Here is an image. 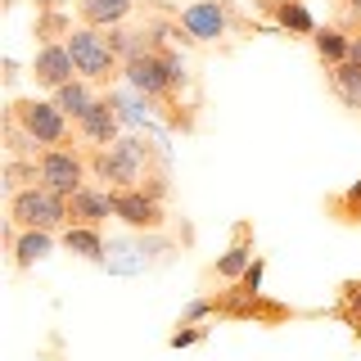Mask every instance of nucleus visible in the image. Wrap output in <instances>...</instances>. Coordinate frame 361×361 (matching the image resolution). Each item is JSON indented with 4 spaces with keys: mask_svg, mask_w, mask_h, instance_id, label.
<instances>
[{
    "mask_svg": "<svg viewBox=\"0 0 361 361\" xmlns=\"http://www.w3.org/2000/svg\"><path fill=\"white\" fill-rule=\"evenodd\" d=\"M325 82H330V90H334V99H338V104L361 113V63L343 59V63L325 68Z\"/></svg>",
    "mask_w": 361,
    "mask_h": 361,
    "instance_id": "nucleus-17",
    "label": "nucleus"
},
{
    "mask_svg": "<svg viewBox=\"0 0 361 361\" xmlns=\"http://www.w3.org/2000/svg\"><path fill=\"white\" fill-rule=\"evenodd\" d=\"M0 135H5V149H9V158H37L41 154V145H37V135L32 131H23L18 122H0Z\"/></svg>",
    "mask_w": 361,
    "mask_h": 361,
    "instance_id": "nucleus-25",
    "label": "nucleus"
},
{
    "mask_svg": "<svg viewBox=\"0 0 361 361\" xmlns=\"http://www.w3.org/2000/svg\"><path fill=\"white\" fill-rule=\"evenodd\" d=\"M68 54H73V63H77V77H86V82H95V86H109L113 77H122V59L109 41V27H86V23L73 27Z\"/></svg>",
    "mask_w": 361,
    "mask_h": 361,
    "instance_id": "nucleus-3",
    "label": "nucleus"
},
{
    "mask_svg": "<svg viewBox=\"0 0 361 361\" xmlns=\"http://www.w3.org/2000/svg\"><path fill=\"white\" fill-rule=\"evenodd\" d=\"M140 190L149 199L163 203L167 195H172V172H167V163H158V167H145V176H140Z\"/></svg>",
    "mask_w": 361,
    "mask_h": 361,
    "instance_id": "nucleus-26",
    "label": "nucleus"
},
{
    "mask_svg": "<svg viewBox=\"0 0 361 361\" xmlns=\"http://www.w3.org/2000/svg\"><path fill=\"white\" fill-rule=\"evenodd\" d=\"M32 37L41 45H54V41H68L73 37V18L63 14V9H45V14L32 18Z\"/></svg>",
    "mask_w": 361,
    "mask_h": 361,
    "instance_id": "nucleus-23",
    "label": "nucleus"
},
{
    "mask_svg": "<svg viewBox=\"0 0 361 361\" xmlns=\"http://www.w3.org/2000/svg\"><path fill=\"white\" fill-rule=\"evenodd\" d=\"M113 217L127 221L131 231H140V235H154V231L167 226V208L158 199H149L140 185H127V190H113Z\"/></svg>",
    "mask_w": 361,
    "mask_h": 361,
    "instance_id": "nucleus-9",
    "label": "nucleus"
},
{
    "mask_svg": "<svg viewBox=\"0 0 361 361\" xmlns=\"http://www.w3.org/2000/svg\"><path fill=\"white\" fill-rule=\"evenodd\" d=\"M203 316H221V321L267 325V330H276V325H289V321H307V316H316V312L289 307V302H280V298H271V293L235 280L231 289H217V293H208V298H195L185 312H180V325H195V321H203Z\"/></svg>",
    "mask_w": 361,
    "mask_h": 361,
    "instance_id": "nucleus-1",
    "label": "nucleus"
},
{
    "mask_svg": "<svg viewBox=\"0 0 361 361\" xmlns=\"http://www.w3.org/2000/svg\"><path fill=\"white\" fill-rule=\"evenodd\" d=\"M86 163H90V172H95L99 180H109V190L140 185V176H145V163H140V158H135L122 140H113V145H90V149H86Z\"/></svg>",
    "mask_w": 361,
    "mask_h": 361,
    "instance_id": "nucleus-8",
    "label": "nucleus"
},
{
    "mask_svg": "<svg viewBox=\"0 0 361 361\" xmlns=\"http://www.w3.org/2000/svg\"><path fill=\"white\" fill-rule=\"evenodd\" d=\"M203 338H208V325H180L167 343H172V348H195V343H203Z\"/></svg>",
    "mask_w": 361,
    "mask_h": 361,
    "instance_id": "nucleus-28",
    "label": "nucleus"
},
{
    "mask_svg": "<svg viewBox=\"0 0 361 361\" xmlns=\"http://www.w3.org/2000/svg\"><path fill=\"white\" fill-rule=\"evenodd\" d=\"M77 63L68 54V41H54V45H41L37 59H32V82L45 86V90H59L63 82H73Z\"/></svg>",
    "mask_w": 361,
    "mask_h": 361,
    "instance_id": "nucleus-11",
    "label": "nucleus"
},
{
    "mask_svg": "<svg viewBox=\"0 0 361 361\" xmlns=\"http://www.w3.org/2000/svg\"><path fill=\"white\" fill-rule=\"evenodd\" d=\"M176 18H180V27H185L199 45L221 41L231 27L235 32H257V23H248L240 9H235V0H195V5H185Z\"/></svg>",
    "mask_w": 361,
    "mask_h": 361,
    "instance_id": "nucleus-4",
    "label": "nucleus"
},
{
    "mask_svg": "<svg viewBox=\"0 0 361 361\" xmlns=\"http://www.w3.org/2000/svg\"><path fill=\"white\" fill-rule=\"evenodd\" d=\"M5 244H9V262H14V271H27V267H37L41 257L54 253V235L50 231H18L14 221L5 226Z\"/></svg>",
    "mask_w": 361,
    "mask_h": 361,
    "instance_id": "nucleus-12",
    "label": "nucleus"
},
{
    "mask_svg": "<svg viewBox=\"0 0 361 361\" xmlns=\"http://www.w3.org/2000/svg\"><path fill=\"white\" fill-rule=\"evenodd\" d=\"M37 5V14H45V9H63V0H32Z\"/></svg>",
    "mask_w": 361,
    "mask_h": 361,
    "instance_id": "nucleus-30",
    "label": "nucleus"
},
{
    "mask_svg": "<svg viewBox=\"0 0 361 361\" xmlns=\"http://www.w3.org/2000/svg\"><path fill=\"white\" fill-rule=\"evenodd\" d=\"M90 86H95V82H86V77H73V82H63L59 90H50V99H54V104H59L68 118L77 122L90 104H95V90H90Z\"/></svg>",
    "mask_w": 361,
    "mask_h": 361,
    "instance_id": "nucleus-21",
    "label": "nucleus"
},
{
    "mask_svg": "<svg viewBox=\"0 0 361 361\" xmlns=\"http://www.w3.org/2000/svg\"><path fill=\"white\" fill-rule=\"evenodd\" d=\"M253 5L262 9L280 32H293V37H312L316 32V18H312V9L302 5V0H253Z\"/></svg>",
    "mask_w": 361,
    "mask_h": 361,
    "instance_id": "nucleus-14",
    "label": "nucleus"
},
{
    "mask_svg": "<svg viewBox=\"0 0 361 361\" xmlns=\"http://www.w3.org/2000/svg\"><path fill=\"white\" fill-rule=\"evenodd\" d=\"M122 77H127V86L140 90L149 104H172V99L180 95V90L172 86V68H167V59H163V54H154V50L127 59V63H122Z\"/></svg>",
    "mask_w": 361,
    "mask_h": 361,
    "instance_id": "nucleus-7",
    "label": "nucleus"
},
{
    "mask_svg": "<svg viewBox=\"0 0 361 361\" xmlns=\"http://www.w3.org/2000/svg\"><path fill=\"white\" fill-rule=\"evenodd\" d=\"M262 271H267V262H262V257H253V267H248L240 280H244V285H253V289H262Z\"/></svg>",
    "mask_w": 361,
    "mask_h": 361,
    "instance_id": "nucleus-29",
    "label": "nucleus"
},
{
    "mask_svg": "<svg viewBox=\"0 0 361 361\" xmlns=\"http://www.w3.org/2000/svg\"><path fill=\"white\" fill-rule=\"evenodd\" d=\"M5 118H9V122H18L23 131L37 135L41 149L73 140V135H68V113L54 104V99H14V104L5 109Z\"/></svg>",
    "mask_w": 361,
    "mask_h": 361,
    "instance_id": "nucleus-5",
    "label": "nucleus"
},
{
    "mask_svg": "<svg viewBox=\"0 0 361 361\" xmlns=\"http://www.w3.org/2000/svg\"><path fill=\"white\" fill-rule=\"evenodd\" d=\"M348 45H353V37H348L338 23H330V27H316V32H312V50H316V59H321L325 68L343 63V59H348Z\"/></svg>",
    "mask_w": 361,
    "mask_h": 361,
    "instance_id": "nucleus-19",
    "label": "nucleus"
},
{
    "mask_svg": "<svg viewBox=\"0 0 361 361\" xmlns=\"http://www.w3.org/2000/svg\"><path fill=\"white\" fill-rule=\"evenodd\" d=\"M59 244L68 248V253L86 257V262H109V257H104V240H99V226H68V231L59 235Z\"/></svg>",
    "mask_w": 361,
    "mask_h": 361,
    "instance_id": "nucleus-20",
    "label": "nucleus"
},
{
    "mask_svg": "<svg viewBox=\"0 0 361 361\" xmlns=\"http://www.w3.org/2000/svg\"><path fill=\"white\" fill-rule=\"evenodd\" d=\"M135 9V0H77V18L86 27H118L127 23Z\"/></svg>",
    "mask_w": 361,
    "mask_h": 361,
    "instance_id": "nucleus-16",
    "label": "nucleus"
},
{
    "mask_svg": "<svg viewBox=\"0 0 361 361\" xmlns=\"http://www.w3.org/2000/svg\"><path fill=\"white\" fill-rule=\"evenodd\" d=\"M325 217H334L338 226H361V180L325 199Z\"/></svg>",
    "mask_w": 361,
    "mask_h": 361,
    "instance_id": "nucleus-22",
    "label": "nucleus"
},
{
    "mask_svg": "<svg viewBox=\"0 0 361 361\" xmlns=\"http://www.w3.org/2000/svg\"><path fill=\"white\" fill-rule=\"evenodd\" d=\"M0 5H5V9H14V0H0Z\"/></svg>",
    "mask_w": 361,
    "mask_h": 361,
    "instance_id": "nucleus-32",
    "label": "nucleus"
},
{
    "mask_svg": "<svg viewBox=\"0 0 361 361\" xmlns=\"http://www.w3.org/2000/svg\"><path fill=\"white\" fill-rule=\"evenodd\" d=\"M9 221L18 231H50V235H63L73 226V208H68L63 195H54L50 185H32V190H18L9 195Z\"/></svg>",
    "mask_w": 361,
    "mask_h": 361,
    "instance_id": "nucleus-2",
    "label": "nucleus"
},
{
    "mask_svg": "<svg viewBox=\"0 0 361 361\" xmlns=\"http://www.w3.org/2000/svg\"><path fill=\"white\" fill-rule=\"evenodd\" d=\"M325 316H334L338 325L353 330V338H361V276H353V280L338 285V298L330 302V312H325Z\"/></svg>",
    "mask_w": 361,
    "mask_h": 361,
    "instance_id": "nucleus-18",
    "label": "nucleus"
},
{
    "mask_svg": "<svg viewBox=\"0 0 361 361\" xmlns=\"http://www.w3.org/2000/svg\"><path fill=\"white\" fill-rule=\"evenodd\" d=\"M348 59L361 63V37H353V45H348Z\"/></svg>",
    "mask_w": 361,
    "mask_h": 361,
    "instance_id": "nucleus-31",
    "label": "nucleus"
},
{
    "mask_svg": "<svg viewBox=\"0 0 361 361\" xmlns=\"http://www.w3.org/2000/svg\"><path fill=\"white\" fill-rule=\"evenodd\" d=\"M73 226H104V217H113V190H95V185H82L73 199Z\"/></svg>",
    "mask_w": 361,
    "mask_h": 361,
    "instance_id": "nucleus-15",
    "label": "nucleus"
},
{
    "mask_svg": "<svg viewBox=\"0 0 361 361\" xmlns=\"http://www.w3.org/2000/svg\"><path fill=\"white\" fill-rule=\"evenodd\" d=\"M334 23L348 37H361V0H334Z\"/></svg>",
    "mask_w": 361,
    "mask_h": 361,
    "instance_id": "nucleus-27",
    "label": "nucleus"
},
{
    "mask_svg": "<svg viewBox=\"0 0 361 361\" xmlns=\"http://www.w3.org/2000/svg\"><path fill=\"white\" fill-rule=\"evenodd\" d=\"M73 127H77V135H82L86 145H113L118 140V127H122V113H118V104H113L109 95H95V104H90Z\"/></svg>",
    "mask_w": 361,
    "mask_h": 361,
    "instance_id": "nucleus-10",
    "label": "nucleus"
},
{
    "mask_svg": "<svg viewBox=\"0 0 361 361\" xmlns=\"http://www.w3.org/2000/svg\"><path fill=\"white\" fill-rule=\"evenodd\" d=\"M248 267H253V221H235V240H231V248H226L217 262H212V276L240 280Z\"/></svg>",
    "mask_w": 361,
    "mask_h": 361,
    "instance_id": "nucleus-13",
    "label": "nucleus"
},
{
    "mask_svg": "<svg viewBox=\"0 0 361 361\" xmlns=\"http://www.w3.org/2000/svg\"><path fill=\"white\" fill-rule=\"evenodd\" d=\"M37 163H41V185H50L54 195H63V199H73L77 190L86 185V172H90L86 149H77L73 140L41 149V154H37Z\"/></svg>",
    "mask_w": 361,
    "mask_h": 361,
    "instance_id": "nucleus-6",
    "label": "nucleus"
},
{
    "mask_svg": "<svg viewBox=\"0 0 361 361\" xmlns=\"http://www.w3.org/2000/svg\"><path fill=\"white\" fill-rule=\"evenodd\" d=\"M32 185H41V163L37 158H9L5 163V190L18 195V190H32Z\"/></svg>",
    "mask_w": 361,
    "mask_h": 361,
    "instance_id": "nucleus-24",
    "label": "nucleus"
}]
</instances>
